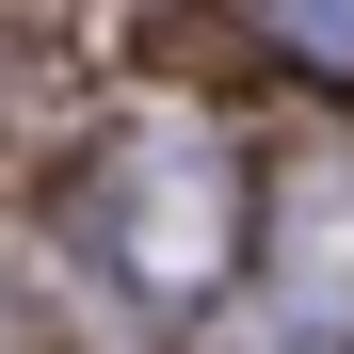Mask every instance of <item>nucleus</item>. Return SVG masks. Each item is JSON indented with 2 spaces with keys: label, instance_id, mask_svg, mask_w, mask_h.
<instances>
[{
  "label": "nucleus",
  "instance_id": "nucleus-1",
  "mask_svg": "<svg viewBox=\"0 0 354 354\" xmlns=\"http://www.w3.org/2000/svg\"><path fill=\"white\" fill-rule=\"evenodd\" d=\"M81 225H97V258L129 274L145 306H209V290L242 274V177H225L209 129H129L81 177Z\"/></svg>",
  "mask_w": 354,
  "mask_h": 354
},
{
  "label": "nucleus",
  "instance_id": "nucleus-2",
  "mask_svg": "<svg viewBox=\"0 0 354 354\" xmlns=\"http://www.w3.org/2000/svg\"><path fill=\"white\" fill-rule=\"evenodd\" d=\"M274 32H290V48H322V65H354V0H274Z\"/></svg>",
  "mask_w": 354,
  "mask_h": 354
}]
</instances>
